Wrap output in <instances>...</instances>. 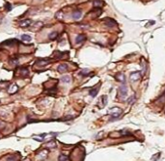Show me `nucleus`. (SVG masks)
Wrapping results in <instances>:
<instances>
[{"label": "nucleus", "mask_w": 165, "mask_h": 161, "mask_svg": "<svg viewBox=\"0 0 165 161\" xmlns=\"http://www.w3.org/2000/svg\"><path fill=\"white\" fill-rule=\"evenodd\" d=\"M105 25L106 26H108V27H114L115 25H116V21L115 20H113V19H105Z\"/></svg>", "instance_id": "6e6552de"}, {"label": "nucleus", "mask_w": 165, "mask_h": 161, "mask_svg": "<svg viewBox=\"0 0 165 161\" xmlns=\"http://www.w3.org/2000/svg\"><path fill=\"white\" fill-rule=\"evenodd\" d=\"M31 23H32V20L31 19H24V20L20 21V27L27 28V27H29L31 25Z\"/></svg>", "instance_id": "423d86ee"}, {"label": "nucleus", "mask_w": 165, "mask_h": 161, "mask_svg": "<svg viewBox=\"0 0 165 161\" xmlns=\"http://www.w3.org/2000/svg\"><path fill=\"white\" fill-rule=\"evenodd\" d=\"M57 70L59 72H65V71H67L68 70V65L67 64H61V65H59L58 68H57Z\"/></svg>", "instance_id": "0eeeda50"}, {"label": "nucleus", "mask_w": 165, "mask_h": 161, "mask_svg": "<svg viewBox=\"0 0 165 161\" xmlns=\"http://www.w3.org/2000/svg\"><path fill=\"white\" fill-rule=\"evenodd\" d=\"M141 66L143 67V72L145 73V72H146V69H147V64H146V62L144 61V59L141 60Z\"/></svg>", "instance_id": "6ab92c4d"}, {"label": "nucleus", "mask_w": 165, "mask_h": 161, "mask_svg": "<svg viewBox=\"0 0 165 161\" xmlns=\"http://www.w3.org/2000/svg\"><path fill=\"white\" fill-rule=\"evenodd\" d=\"M61 80L63 82H65V83H70V77L69 75H65V76H63L61 78Z\"/></svg>", "instance_id": "dca6fc26"}, {"label": "nucleus", "mask_w": 165, "mask_h": 161, "mask_svg": "<svg viewBox=\"0 0 165 161\" xmlns=\"http://www.w3.org/2000/svg\"><path fill=\"white\" fill-rule=\"evenodd\" d=\"M161 99H162V100L164 101V99H165V92L163 93V95H162V97H161Z\"/></svg>", "instance_id": "bb28decb"}, {"label": "nucleus", "mask_w": 165, "mask_h": 161, "mask_svg": "<svg viewBox=\"0 0 165 161\" xmlns=\"http://www.w3.org/2000/svg\"><path fill=\"white\" fill-rule=\"evenodd\" d=\"M102 106H105L106 103H107V97L106 96H103L102 98Z\"/></svg>", "instance_id": "5701e85b"}, {"label": "nucleus", "mask_w": 165, "mask_h": 161, "mask_svg": "<svg viewBox=\"0 0 165 161\" xmlns=\"http://www.w3.org/2000/svg\"><path fill=\"white\" fill-rule=\"evenodd\" d=\"M81 16H82V12L80 10H74L72 12V19L74 20H78L81 18Z\"/></svg>", "instance_id": "39448f33"}, {"label": "nucleus", "mask_w": 165, "mask_h": 161, "mask_svg": "<svg viewBox=\"0 0 165 161\" xmlns=\"http://www.w3.org/2000/svg\"><path fill=\"white\" fill-rule=\"evenodd\" d=\"M21 40L24 41V42H30L32 40V38L29 36V35H21Z\"/></svg>", "instance_id": "2eb2a0df"}, {"label": "nucleus", "mask_w": 165, "mask_h": 161, "mask_svg": "<svg viewBox=\"0 0 165 161\" xmlns=\"http://www.w3.org/2000/svg\"><path fill=\"white\" fill-rule=\"evenodd\" d=\"M116 79L118 80L119 82H125V80H126V76H125V74L124 73H122V72H119L117 75H116Z\"/></svg>", "instance_id": "1a4fd4ad"}, {"label": "nucleus", "mask_w": 165, "mask_h": 161, "mask_svg": "<svg viewBox=\"0 0 165 161\" xmlns=\"http://www.w3.org/2000/svg\"><path fill=\"white\" fill-rule=\"evenodd\" d=\"M7 7H8V9H7L8 11H11V10H12V6H11L10 3H7V4H6V8H7Z\"/></svg>", "instance_id": "a878e982"}, {"label": "nucleus", "mask_w": 165, "mask_h": 161, "mask_svg": "<svg viewBox=\"0 0 165 161\" xmlns=\"http://www.w3.org/2000/svg\"><path fill=\"white\" fill-rule=\"evenodd\" d=\"M103 5V2L102 1V0H95L94 1V6L96 8H102Z\"/></svg>", "instance_id": "4468645a"}, {"label": "nucleus", "mask_w": 165, "mask_h": 161, "mask_svg": "<svg viewBox=\"0 0 165 161\" xmlns=\"http://www.w3.org/2000/svg\"><path fill=\"white\" fill-rule=\"evenodd\" d=\"M89 69H87V68H85V69H82V70H80V74L81 75H83V76H85V75H88L89 74Z\"/></svg>", "instance_id": "aec40b11"}, {"label": "nucleus", "mask_w": 165, "mask_h": 161, "mask_svg": "<svg viewBox=\"0 0 165 161\" xmlns=\"http://www.w3.org/2000/svg\"><path fill=\"white\" fill-rule=\"evenodd\" d=\"M68 160V156L65 154H60L58 156V161H67Z\"/></svg>", "instance_id": "a211bd4d"}, {"label": "nucleus", "mask_w": 165, "mask_h": 161, "mask_svg": "<svg viewBox=\"0 0 165 161\" xmlns=\"http://www.w3.org/2000/svg\"><path fill=\"white\" fill-rule=\"evenodd\" d=\"M135 101V97L134 96H132V97H130L129 99H128V100H127V102H128V104H132L133 102Z\"/></svg>", "instance_id": "b1692460"}, {"label": "nucleus", "mask_w": 165, "mask_h": 161, "mask_svg": "<svg viewBox=\"0 0 165 161\" xmlns=\"http://www.w3.org/2000/svg\"><path fill=\"white\" fill-rule=\"evenodd\" d=\"M130 80L131 81H137L141 78V71H134L130 74Z\"/></svg>", "instance_id": "7ed1b4c3"}, {"label": "nucleus", "mask_w": 165, "mask_h": 161, "mask_svg": "<svg viewBox=\"0 0 165 161\" xmlns=\"http://www.w3.org/2000/svg\"><path fill=\"white\" fill-rule=\"evenodd\" d=\"M45 147H51V148H56V144H55V142L52 140V141H50L49 143H47L46 145H45Z\"/></svg>", "instance_id": "4be33fe9"}, {"label": "nucleus", "mask_w": 165, "mask_h": 161, "mask_svg": "<svg viewBox=\"0 0 165 161\" xmlns=\"http://www.w3.org/2000/svg\"><path fill=\"white\" fill-rule=\"evenodd\" d=\"M28 73H29L28 68H20V74H21V76H22V77L27 76V75H28Z\"/></svg>", "instance_id": "ddd939ff"}, {"label": "nucleus", "mask_w": 165, "mask_h": 161, "mask_svg": "<svg viewBox=\"0 0 165 161\" xmlns=\"http://www.w3.org/2000/svg\"><path fill=\"white\" fill-rule=\"evenodd\" d=\"M6 161H19V159L17 158L16 155H9L6 158Z\"/></svg>", "instance_id": "f3484780"}, {"label": "nucleus", "mask_w": 165, "mask_h": 161, "mask_svg": "<svg viewBox=\"0 0 165 161\" xmlns=\"http://www.w3.org/2000/svg\"><path fill=\"white\" fill-rule=\"evenodd\" d=\"M18 41H17V39H10V40H7V41H5L4 43H3V44H7V45H12V44H14V43H16Z\"/></svg>", "instance_id": "f8f14e48"}, {"label": "nucleus", "mask_w": 165, "mask_h": 161, "mask_svg": "<svg viewBox=\"0 0 165 161\" xmlns=\"http://www.w3.org/2000/svg\"><path fill=\"white\" fill-rule=\"evenodd\" d=\"M10 63H11L12 65H18V64H19V59H18V57H14V58L10 61Z\"/></svg>", "instance_id": "412c9836"}, {"label": "nucleus", "mask_w": 165, "mask_h": 161, "mask_svg": "<svg viewBox=\"0 0 165 161\" xmlns=\"http://www.w3.org/2000/svg\"><path fill=\"white\" fill-rule=\"evenodd\" d=\"M99 87L96 89V88H93V89H91L90 91H89V95L92 97V98H95L96 96H97V94H98V92H99Z\"/></svg>", "instance_id": "9d476101"}, {"label": "nucleus", "mask_w": 165, "mask_h": 161, "mask_svg": "<svg viewBox=\"0 0 165 161\" xmlns=\"http://www.w3.org/2000/svg\"><path fill=\"white\" fill-rule=\"evenodd\" d=\"M118 93H119V97L121 99H125L127 97V85H125V84L121 85L119 87Z\"/></svg>", "instance_id": "f03ea898"}, {"label": "nucleus", "mask_w": 165, "mask_h": 161, "mask_svg": "<svg viewBox=\"0 0 165 161\" xmlns=\"http://www.w3.org/2000/svg\"><path fill=\"white\" fill-rule=\"evenodd\" d=\"M57 37H58V32H56V31H53V32H51L49 35H48V38H49V40H56L57 39Z\"/></svg>", "instance_id": "9b49d317"}, {"label": "nucleus", "mask_w": 165, "mask_h": 161, "mask_svg": "<svg viewBox=\"0 0 165 161\" xmlns=\"http://www.w3.org/2000/svg\"><path fill=\"white\" fill-rule=\"evenodd\" d=\"M123 113V110L121 108L118 107H113L110 110V121H114L119 119V117L121 116V114Z\"/></svg>", "instance_id": "f257e3e1"}, {"label": "nucleus", "mask_w": 165, "mask_h": 161, "mask_svg": "<svg viewBox=\"0 0 165 161\" xmlns=\"http://www.w3.org/2000/svg\"><path fill=\"white\" fill-rule=\"evenodd\" d=\"M85 40H86V36L83 35V34H80V35H77V36H76V38H75V43H76L77 44H79V43H81L85 42Z\"/></svg>", "instance_id": "20e7f679"}, {"label": "nucleus", "mask_w": 165, "mask_h": 161, "mask_svg": "<svg viewBox=\"0 0 165 161\" xmlns=\"http://www.w3.org/2000/svg\"><path fill=\"white\" fill-rule=\"evenodd\" d=\"M5 127H6V123H4V122H2L1 120H0V130L4 129Z\"/></svg>", "instance_id": "393cba45"}]
</instances>
